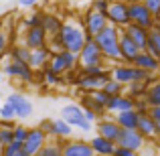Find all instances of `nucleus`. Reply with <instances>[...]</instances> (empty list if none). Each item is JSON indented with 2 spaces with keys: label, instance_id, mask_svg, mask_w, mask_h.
Wrapping results in <instances>:
<instances>
[{
  "label": "nucleus",
  "instance_id": "nucleus-10",
  "mask_svg": "<svg viewBox=\"0 0 160 156\" xmlns=\"http://www.w3.org/2000/svg\"><path fill=\"white\" fill-rule=\"evenodd\" d=\"M4 75H8V77H14L18 79V81L22 83H32L35 81V69H32L28 63H18V61H10L8 59V63L4 65Z\"/></svg>",
  "mask_w": 160,
  "mask_h": 156
},
{
  "label": "nucleus",
  "instance_id": "nucleus-16",
  "mask_svg": "<svg viewBox=\"0 0 160 156\" xmlns=\"http://www.w3.org/2000/svg\"><path fill=\"white\" fill-rule=\"evenodd\" d=\"M118 146H124V148H130V150H134V152H140L146 146V140L138 130H122Z\"/></svg>",
  "mask_w": 160,
  "mask_h": 156
},
{
  "label": "nucleus",
  "instance_id": "nucleus-11",
  "mask_svg": "<svg viewBox=\"0 0 160 156\" xmlns=\"http://www.w3.org/2000/svg\"><path fill=\"white\" fill-rule=\"evenodd\" d=\"M108 23L113 24L118 28H126L130 24V16H128V4L120 2V0H112L109 2V8L106 12Z\"/></svg>",
  "mask_w": 160,
  "mask_h": 156
},
{
  "label": "nucleus",
  "instance_id": "nucleus-12",
  "mask_svg": "<svg viewBox=\"0 0 160 156\" xmlns=\"http://www.w3.org/2000/svg\"><path fill=\"white\" fill-rule=\"evenodd\" d=\"M47 41H49V37H47V33H45L43 27L24 28V33H22V45H24V47H28L31 51L47 47Z\"/></svg>",
  "mask_w": 160,
  "mask_h": 156
},
{
  "label": "nucleus",
  "instance_id": "nucleus-55",
  "mask_svg": "<svg viewBox=\"0 0 160 156\" xmlns=\"http://www.w3.org/2000/svg\"><path fill=\"white\" fill-rule=\"evenodd\" d=\"M0 12H2V8H0Z\"/></svg>",
  "mask_w": 160,
  "mask_h": 156
},
{
  "label": "nucleus",
  "instance_id": "nucleus-37",
  "mask_svg": "<svg viewBox=\"0 0 160 156\" xmlns=\"http://www.w3.org/2000/svg\"><path fill=\"white\" fill-rule=\"evenodd\" d=\"M27 136H28V128H27V126L16 124L14 128H12V140H14V142H20V144H24Z\"/></svg>",
  "mask_w": 160,
  "mask_h": 156
},
{
  "label": "nucleus",
  "instance_id": "nucleus-40",
  "mask_svg": "<svg viewBox=\"0 0 160 156\" xmlns=\"http://www.w3.org/2000/svg\"><path fill=\"white\" fill-rule=\"evenodd\" d=\"M109 2H112V0H93V2H91V8L102 12V14H106L108 8H109Z\"/></svg>",
  "mask_w": 160,
  "mask_h": 156
},
{
  "label": "nucleus",
  "instance_id": "nucleus-44",
  "mask_svg": "<svg viewBox=\"0 0 160 156\" xmlns=\"http://www.w3.org/2000/svg\"><path fill=\"white\" fill-rule=\"evenodd\" d=\"M113 156H138V152H134V150H130V148H124V146H116Z\"/></svg>",
  "mask_w": 160,
  "mask_h": 156
},
{
  "label": "nucleus",
  "instance_id": "nucleus-36",
  "mask_svg": "<svg viewBox=\"0 0 160 156\" xmlns=\"http://www.w3.org/2000/svg\"><path fill=\"white\" fill-rule=\"evenodd\" d=\"M16 113H14V108H12L8 102H4L2 105H0V120L2 122H14Z\"/></svg>",
  "mask_w": 160,
  "mask_h": 156
},
{
  "label": "nucleus",
  "instance_id": "nucleus-26",
  "mask_svg": "<svg viewBox=\"0 0 160 156\" xmlns=\"http://www.w3.org/2000/svg\"><path fill=\"white\" fill-rule=\"evenodd\" d=\"M63 20L59 18L57 14H49V12H43V28L47 33V37H57L61 33Z\"/></svg>",
  "mask_w": 160,
  "mask_h": 156
},
{
  "label": "nucleus",
  "instance_id": "nucleus-24",
  "mask_svg": "<svg viewBox=\"0 0 160 156\" xmlns=\"http://www.w3.org/2000/svg\"><path fill=\"white\" fill-rule=\"evenodd\" d=\"M89 144H91V148H93L95 156H113V150H116V146H118V144H113V142H109L102 136H93L89 140Z\"/></svg>",
  "mask_w": 160,
  "mask_h": 156
},
{
  "label": "nucleus",
  "instance_id": "nucleus-21",
  "mask_svg": "<svg viewBox=\"0 0 160 156\" xmlns=\"http://www.w3.org/2000/svg\"><path fill=\"white\" fill-rule=\"evenodd\" d=\"M53 53L49 51V47H43V49H35L31 51V59H28V65L32 67L35 71H43L49 67V61H51Z\"/></svg>",
  "mask_w": 160,
  "mask_h": 156
},
{
  "label": "nucleus",
  "instance_id": "nucleus-15",
  "mask_svg": "<svg viewBox=\"0 0 160 156\" xmlns=\"http://www.w3.org/2000/svg\"><path fill=\"white\" fill-rule=\"evenodd\" d=\"M61 150H63V156H95L91 144L85 140H67V142L63 140Z\"/></svg>",
  "mask_w": 160,
  "mask_h": 156
},
{
  "label": "nucleus",
  "instance_id": "nucleus-20",
  "mask_svg": "<svg viewBox=\"0 0 160 156\" xmlns=\"http://www.w3.org/2000/svg\"><path fill=\"white\" fill-rule=\"evenodd\" d=\"M122 31L126 33V35L130 37V39L136 43V47L140 49V51H144L146 47H148V39H150V31H146V28H142V27H138V24H134V23H130L126 28H122Z\"/></svg>",
  "mask_w": 160,
  "mask_h": 156
},
{
  "label": "nucleus",
  "instance_id": "nucleus-18",
  "mask_svg": "<svg viewBox=\"0 0 160 156\" xmlns=\"http://www.w3.org/2000/svg\"><path fill=\"white\" fill-rule=\"evenodd\" d=\"M130 109H136V99L130 98V95H113L109 98V102L106 105V112H112L113 116L120 112H130Z\"/></svg>",
  "mask_w": 160,
  "mask_h": 156
},
{
  "label": "nucleus",
  "instance_id": "nucleus-17",
  "mask_svg": "<svg viewBox=\"0 0 160 156\" xmlns=\"http://www.w3.org/2000/svg\"><path fill=\"white\" fill-rule=\"evenodd\" d=\"M95 130H98V136L106 138V140L113 142V144H118L120 134H122V128L118 126L116 120H112V118H103V120H99L98 126H95Z\"/></svg>",
  "mask_w": 160,
  "mask_h": 156
},
{
  "label": "nucleus",
  "instance_id": "nucleus-5",
  "mask_svg": "<svg viewBox=\"0 0 160 156\" xmlns=\"http://www.w3.org/2000/svg\"><path fill=\"white\" fill-rule=\"evenodd\" d=\"M61 118L71 126V128H79L81 132H89L93 128V124L85 120V113H83V108L79 103H67L65 108L61 109Z\"/></svg>",
  "mask_w": 160,
  "mask_h": 156
},
{
  "label": "nucleus",
  "instance_id": "nucleus-19",
  "mask_svg": "<svg viewBox=\"0 0 160 156\" xmlns=\"http://www.w3.org/2000/svg\"><path fill=\"white\" fill-rule=\"evenodd\" d=\"M140 53L142 51L136 47V43L122 31L120 33V57H122V61L124 63H134V59H136Z\"/></svg>",
  "mask_w": 160,
  "mask_h": 156
},
{
  "label": "nucleus",
  "instance_id": "nucleus-29",
  "mask_svg": "<svg viewBox=\"0 0 160 156\" xmlns=\"http://www.w3.org/2000/svg\"><path fill=\"white\" fill-rule=\"evenodd\" d=\"M8 59L10 61H18V63H28L31 49L24 47V45H12V47H8Z\"/></svg>",
  "mask_w": 160,
  "mask_h": 156
},
{
  "label": "nucleus",
  "instance_id": "nucleus-50",
  "mask_svg": "<svg viewBox=\"0 0 160 156\" xmlns=\"http://www.w3.org/2000/svg\"><path fill=\"white\" fill-rule=\"evenodd\" d=\"M154 28H156V31H160V23H158V24H154Z\"/></svg>",
  "mask_w": 160,
  "mask_h": 156
},
{
  "label": "nucleus",
  "instance_id": "nucleus-14",
  "mask_svg": "<svg viewBox=\"0 0 160 156\" xmlns=\"http://www.w3.org/2000/svg\"><path fill=\"white\" fill-rule=\"evenodd\" d=\"M108 79H109V73L93 77V75H83L81 71H79V75H77V79H75L73 85L79 87L81 91H95V89H103V85H106Z\"/></svg>",
  "mask_w": 160,
  "mask_h": 156
},
{
  "label": "nucleus",
  "instance_id": "nucleus-51",
  "mask_svg": "<svg viewBox=\"0 0 160 156\" xmlns=\"http://www.w3.org/2000/svg\"><path fill=\"white\" fill-rule=\"evenodd\" d=\"M16 156H28V154H24V152H20V154H16Z\"/></svg>",
  "mask_w": 160,
  "mask_h": 156
},
{
  "label": "nucleus",
  "instance_id": "nucleus-23",
  "mask_svg": "<svg viewBox=\"0 0 160 156\" xmlns=\"http://www.w3.org/2000/svg\"><path fill=\"white\" fill-rule=\"evenodd\" d=\"M132 65H136L138 69L146 71L148 75H152V73H156V71H160V61H156L152 55H148L146 51H142L140 55H138V57L134 59Z\"/></svg>",
  "mask_w": 160,
  "mask_h": 156
},
{
  "label": "nucleus",
  "instance_id": "nucleus-52",
  "mask_svg": "<svg viewBox=\"0 0 160 156\" xmlns=\"http://www.w3.org/2000/svg\"><path fill=\"white\" fill-rule=\"evenodd\" d=\"M0 79H2V71H0Z\"/></svg>",
  "mask_w": 160,
  "mask_h": 156
},
{
  "label": "nucleus",
  "instance_id": "nucleus-35",
  "mask_svg": "<svg viewBox=\"0 0 160 156\" xmlns=\"http://www.w3.org/2000/svg\"><path fill=\"white\" fill-rule=\"evenodd\" d=\"M87 93H89V98L93 99V102L98 103L99 108L106 109V105H108V102H109V95L106 93V91H103V89H95V91H87Z\"/></svg>",
  "mask_w": 160,
  "mask_h": 156
},
{
  "label": "nucleus",
  "instance_id": "nucleus-27",
  "mask_svg": "<svg viewBox=\"0 0 160 156\" xmlns=\"http://www.w3.org/2000/svg\"><path fill=\"white\" fill-rule=\"evenodd\" d=\"M144 102L148 103V108L160 105V79L148 83V89H146V93H144Z\"/></svg>",
  "mask_w": 160,
  "mask_h": 156
},
{
  "label": "nucleus",
  "instance_id": "nucleus-49",
  "mask_svg": "<svg viewBox=\"0 0 160 156\" xmlns=\"http://www.w3.org/2000/svg\"><path fill=\"white\" fill-rule=\"evenodd\" d=\"M154 20H156V24H158V23H160V10H158V12H156V14H154Z\"/></svg>",
  "mask_w": 160,
  "mask_h": 156
},
{
  "label": "nucleus",
  "instance_id": "nucleus-1",
  "mask_svg": "<svg viewBox=\"0 0 160 156\" xmlns=\"http://www.w3.org/2000/svg\"><path fill=\"white\" fill-rule=\"evenodd\" d=\"M59 39H61L63 51H69V53L79 55V53H81V49L85 47V43H87L89 37H87L85 28H83V23H77L75 18H69V20H63Z\"/></svg>",
  "mask_w": 160,
  "mask_h": 156
},
{
  "label": "nucleus",
  "instance_id": "nucleus-22",
  "mask_svg": "<svg viewBox=\"0 0 160 156\" xmlns=\"http://www.w3.org/2000/svg\"><path fill=\"white\" fill-rule=\"evenodd\" d=\"M113 120L118 122L122 130H138V122H140V112L130 109V112H120L113 116Z\"/></svg>",
  "mask_w": 160,
  "mask_h": 156
},
{
  "label": "nucleus",
  "instance_id": "nucleus-46",
  "mask_svg": "<svg viewBox=\"0 0 160 156\" xmlns=\"http://www.w3.org/2000/svg\"><path fill=\"white\" fill-rule=\"evenodd\" d=\"M148 113H150V118H152L156 124H160V105H156V108H150Z\"/></svg>",
  "mask_w": 160,
  "mask_h": 156
},
{
  "label": "nucleus",
  "instance_id": "nucleus-39",
  "mask_svg": "<svg viewBox=\"0 0 160 156\" xmlns=\"http://www.w3.org/2000/svg\"><path fill=\"white\" fill-rule=\"evenodd\" d=\"M0 150H2V156H16V154L22 152V144H20V142H14V140H12L10 144H6L4 148H0Z\"/></svg>",
  "mask_w": 160,
  "mask_h": 156
},
{
  "label": "nucleus",
  "instance_id": "nucleus-47",
  "mask_svg": "<svg viewBox=\"0 0 160 156\" xmlns=\"http://www.w3.org/2000/svg\"><path fill=\"white\" fill-rule=\"evenodd\" d=\"M37 2H39V0H18V6L20 8H31V6H35Z\"/></svg>",
  "mask_w": 160,
  "mask_h": 156
},
{
  "label": "nucleus",
  "instance_id": "nucleus-38",
  "mask_svg": "<svg viewBox=\"0 0 160 156\" xmlns=\"http://www.w3.org/2000/svg\"><path fill=\"white\" fill-rule=\"evenodd\" d=\"M24 27L32 28V27H43V12H32L24 18Z\"/></svg>",
  "mask_w": 160,
  "mask_h": 156
},
{
  "label": "nucleus",
  "instance_id": "nucleus-8",
  "mask_svg": "<svg viewBox=\"0 0 160 156\" xmlns=\"http://www.w3.org/2000/svg\"><path fill=\"white\" fill-rule=\"evenodd\" d=\"M108 24H109L108 16L102 14V12H98V10H93V8H89V10L83 14V28H85L89 39H93L95 35H99Z\"/></svg>",
  "mask_w": 160,
  "mask_h": 156
},
{
  "label": "nucleus",
  "instance_id": "nucleus-13",
  "mask_svg": "<svg viewBox=\"0 0 160 156\" xmlns=\"http://www.w3.org/2000/svg\"><path fill=\"white\" fill-rule=\"evenodd\" d=\"M6 102L14 108V113L18 120H27V118L32 116V102L22 93H10L6 98Z\"/></svg>",
  "mask_w": 160,
  "mask_h": 156
},
{
  "label": "nucleus",
  "instance_id": "nucleus-32",
  "mask_svg": "<svg viewBox=\"0 0 160 156\" xmlns=\"http://www.w3.org/2000/svg\"><path fill=\"white\" fill-rule=\"evenodd\" d=\"M14 122H2L0 120V148H4L6 144L12 142V128H14Z\"/></svg>",
  "mask_w": 160,
  "mask_h": 156
},
{
  "label": "nucleus",
  "instance_id": "nucleus-31",
  "mask_svg": "<svg viewBox=\"0 0 160 156\" xmlns=\"http://www.w3.org/2000/svg\"><path fill=\"white\" fill-rule=\"evenodd\" d=\"M41 81H43L45 85H49V87H57V85H61V83H65V77L59 75V73H55V71H51L47 67V69L41 71Z\"/></svg>",
  "mask_w": 160,
  "mask_h": 156
},
{
  "label": "nucleus",
  "instance_id": "nucleus-45",
  "mask_svg": "<svg viewBox=\"0 0 160 156\" xmlns=\"http://www.w3.org/2000/svg\"><path fill=\"white\" fill-rule=\"evenodd\" d=\"M4 51H8V37L0 31V55H2Z\"/></svg>",
  "mask_w": 160,
  "mask_h": 156
},
{
  "label": "nucleus",
  "instance_id": "nucleus-6",
  "mask_svg": "<svg viewBox=\"0 0 160 156\" xmlns=\"http://www.w3.org/2000/svg\"><path fill=\"white\" fill-rule=\"evenodd\" d=\"M128 16H130V23L138 24V27L146 28V31H152L156 20H154V14L144 6L142 2H132L128 4Z\"/></svg>",
  "mask_w": 160,
  "mask_h": 156
},
{
  "label": "nucleus",
  "instance_id": "nucleus-53",
  "mask_svg": "<svg viewBox=\"0 0 160 156\" xmlns=\"http://www.w3.org/2000/svg\"><path fill=\"white\" fill-rule=\"evenodd\" d=\"M0 31H2V23H0Z\"/></svg>",
  "mask_w": 160,
  "mask_h": 156
},
{
  "label": "nucleus",
  "instance_id": "nucleus-54",
  "mask_svg": "<svg viewBox=\"0 0 160 156\" xmlns=\"http://www.w3.org/2000/svg\"><path fill=\"white\" fill-rule=\"evenodd\" d=\"M0 156H2V150H0Z\"/></svg>",
  "mask_w": 160,
  "mask_h": 156
},
{
  "label": "nucleus",
  "instance_id": "nucleus-2",
  "mask_svg": "<svg viewBox=\"0 0 160 156\" xmlns=\"http://www.w3.org/2000/svg\"><path fill=\"white\" fill-rule=\"evenodd\" d=\"M120 33H122V28L113 27V24H108L99 35L93 37V41L98 43V47L102 49L103 57L108 61H122V57H120Z\"/></svg>",
  "mask_w": 160,
  "mask_h": 156
},
{
  "label": "nucleus",
  "instance_id": "nucleus-43",
  "mask_svg": "<svg viewBox=\"0 0 160 156\" xmlns=\"http://www.w3.org/2000/svg\"><path fill=\"white\" fill-rule=\"evenodd\" d=\"M142 4H144L152 14H156V12L160 10V0H142Z\"/></svg>",
  "mask_w": 160,
  "mask_h": 156
},
{
  "label": "nucleus",
  "instance_id": "nucleus-48",
  "mask_svg": "<svg viewBox=\"0 0 160 156\" xmlns=\"http://www.w3.org/2000/svg\"><path fill=\"white\" fill-rule=\"evenodd\" d=\"M120 2H126V4H132V2H142V0H120Z\"/></svg>",
  "mask_w": 160,
  "mask_h": 156
},
{
  "label": "nucleus",
  "instance_id": "nucleus-41",
  "mask_svg": "<svg viewBox=\"0 0 160 156\" xmlns=\"http://www.w3.org/2000/svg\"><path fill=\"white\" fill-rule=\"evenodd\" d=\"M148 45H152L154 49L160 53V31H156V28H152L150 31V39H148Z\"/></svg>",
  "mask_w": 160,
  "mask_h": 156
},
{
  "label": "nucleus",
  "instance_id": "nucleus-28",
  "mask_svg": "<svg viewBox=\"0 0 160 156\" xmlns=\"http://www.w3.org/2000/svg\"><path fill=\"white\" fill-rule=\"evenodd\" d=\"M71 134H73V128H71L63 118L53 120V136H55V140H67V138H71Z\"/></svg>",
  "mask_w": 160,
  "mask_h": 156
},
{
  "label": "nucleus",
  "instance_id": "nucleus-42",
  "mask_svg": "<svg viewBox=\"0 0 160 156\" xmlns=\"http://www.w3.org/2000/svg\"><path fill=\"white\" fill-rule=\"evenodd\" d=\"M39 128L43 130V132L47 134L49 138H55V136H53V120H49V118H47V120H43V122L39 124Z\"/></svg>",
  "mask_w": 160,
  "mask_h": 156
},
{
  "label": "nucleus",
  "instance_id": "nucleus-34",
  "mask_svg": "<svg viewBox=\"0 0 160 156\" xmlns=\"http://www.w3.org/2000/svg\"><path fill=\"white\" fill-rule=\"evenodd\" d=\"M103 91H106L109 98H113V95H124L126 93V87L122 85L120 81H116V79L109 77L108 81H106V85H103Z\"/></svg>",
  "mask_w": 160,
  "mask_h": 156
},
{
  "label": "nucleus",
  "instance_id": "nucleus-30",
  "mask_svg": "<svg viewBox=\"0 0 160 156\" xmlns=\"http://www.w3.org/2000/svg\"><path fill=\"white\" fill-rule=\"evenodd\" d=\"M150 81H152V79H150ZM150 81H134V83H130V85H126V95H130V98H134V99L144 98Z\"/></svg>",
  "mask_w": 160,
  "mask_h": 156
},
{
  "label": "nucleus",
  "instance_id": "nucleus-3",
  "mask_svg": "<svg viewBox=\"0 0 160 156\" xmlns=\"http://www.w3.org/2000/svg\"><path fill=\"white\" fill-rule=\"evenodd\" d=\"M109 77L116 79V81H120L122 85L126 87V85H130V83H134V81H150L152 75H148L146 71L138 69L136 65H132V63H120V65L112 67Z\"/></svg>",
  "mask_w": 160,
  "mask_h": 156
},
{
  "label": "nucleus",
  "instance_id": "nucleus-4",
  "mask_svg": "<svg viewBox=\"0 0 160 156\" xmlns=\"http://www.w3.org/2000/svg\"><path fill=\"white\" fill-rule=\"evenodd\" d=\"M77 61H79V69H87V67H103V57L102 49L98 47L93 39H87L85 47L81 49V53L77 55Z\"/></svg>",
  "mask_w": 160,
  "mask_h": 156
},
{
  "label": "nucleus",
  "instance_id": "nucleus-33",
  "mask_svg": "<svg viewBox=\"0 0 160 156\" xmlns=\"http://www.w3.org/2000/svg\"><path fill=\"white\" fill-rule=\"evenodd\" d=\"M61 142H63V140H49L47 144L43 146V150H41L37 156H63Z\"/></svg>",
  "mask_w": 160,
  "mask_h": 156
},
{
  "label": "nucleus",
  "instance_id": "nucleus-9",
  "mask_svg": "<svg viewBox=\"0 0 160 156\" xmlns=\"http://www.w3.org/2000/svg\"><path fill=\"white\" fill-rule=\"evenodd\" d=\"M49 142V136L43 132V130L37 126V128H28V136L22 144V152L28 156H37L43 150V146Z\"/></svg>",
  "mask_w": 160,
  "mask_h": 156
},
{
  "label": "nucleus",
  "instance_id": "nucleus-7",
  "mask_svg": "<svg viewBox=\"0 0 160 156\" xmlns=\"http://www.w3.org/2000/svg\"><path fill=\"white\" fill-rule=\"evenodd\" d=\"M79 67V61H77V55L75 53H69V51H61V53H55L49 61V69L55 71L59 75H65L69 71L77 69Z\"/></svg>",
  "mask_w": 160,
  "mask_h": 156
},
{
  "label": "nucleus",
  "instance_id": "nucleus-25",
  "mask_svg": "<svg viewBox=\"0 0 160 156\" xmlns=\"http://www.w3.org/2000/svg\"><path fill=\"white\" fill-rule=\"evenodd\" d=\"M138 132L144 136V140L152 138L156 140V122L150 118V113H140V122H138Z\"/></svg>",
  "mask_w": 160,
  "mask_h": 156
}]
</instances>
